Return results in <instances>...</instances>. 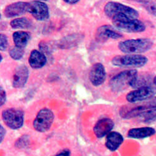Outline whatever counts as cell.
Listing matches in <instances>:
<instances>
[{"mask_svg": "<svg viewBox=\"0 0 156 156\" xmlns=\"http://www.w3.org/2000/svg\"><path fill=\"white\" fill-rule=\"evenodd\" d=\"M153 44V41L149 38L131 39L121 41L118 48L125 54L139 55L150 50Z\"/></svg>", "mask_w": 156, "mask_h": 156, "instance_id": "cell-2", "label": "cell"}, {"mask_svg": "<svg viewBox=\"0 0 156 156\" xmlns=\"http://www.w3.org/2000/svg\"><path fill=\"white\" fill-rule=\"evenodd\" d=\"M8 47V38L6 35L0 34V51H5Z\"/></svg>", "mask_w": 156, "mask_h": 156, "instance_id": "cell-25", "label": "cell"}, {"mask_svg": "<svg viewBox=\"0 0 156 156\" xmlns=\"http://www.w3.org/2000/svg\"><path fill=\"white\" fill-rule=\"evenodd\" d=\"M112 21L113 27L120 32L141 33L146 28L145 24L138 18H126Z\"/></svg>", "mask_w": 156, "mask_h": 156, "instance_id": "cell-5", "label": "cell"}, {"mask_svg": "<svg viewBox=\"0 0 156 156\" xmlns=\"http://www.w3.org/2000/svg\"><path fill=\"white\" fill-rule=\"evenodd\" d=\"M156 94V89L151 86H143L129 92L126 100L131 103H136L150 99Z\"/></svg>", "mask_w": 156, "mask_h": 156, "instance_id": "cell-8", "label": "cell"}, {"mask_svg": "<svg viewBox=\"0 0 156 156\" xmlns=\"http://www.w3.org/2000/svg\"><path fill=\"white\" fill-rule=\"evenodd\" d=\"M6 135V130L3 127V126L0 123V144L2 142L3 139H5Z\"/></svg>", "mask_w": 156, "mask_h": 156, "instance_id": "cell-27", "label": "cell"}, {"mask_svg": "<svg viewBox=\"0 0 156 156\" xmlns=\"http://www.w3.org/2000/svg\"><path fill=\"white\" fill-rule=\"evenodd\" d=\"M28 8V2H18L8 5L4 9V14L7 18H14L27 12Z\"/></svg>", "mask_w": 156, "mask_h": 156, "instance_id": "cell-14", "label": "cell"}, {"mask_svg": "<svg viewBox=\"0 0 156 156\" xmlns=\"http://www.w3.org/2000/svg\"><path fill=\"white\" fill-rule=\"evenodd\" d=\"M63 1L69 5H75L79 2L80 0H63Z\"/></svg>", "mask_w": 156, "mask_h": 156, "instance_id": "cell-29", "label": "cell"}, {"mask_svg": "<svg viewBox=\"0 0 156 156\" xmlns=\"http://www.w3.org/2000/svg\"><path fill=\"white\" fill-rule=\"evenodd\" d=\"M146 56L141 55H119L114 57L111 62L115 66L121 68H141L147 63Z\"/></svg>", "mask_w": 156, "mask_h": 156, "instance_id": "cell-4", "label": "cell"}, {"mask_svg": "<svg viewBox=\"0 0 156 156\" xmlns=\"http://www.w3.org/2000/svg\"><path fill=\"white\" fill-rule=\"evenodd\" d=\"M29 141L30 139L28 136H23L16 141L15 145L18 148H24L25 147H27L28 146Z\"/></svg>", "mask_w": 156, "mask_h": 156, "instance_id": "cell-24", "label": "cell"}, {"mask_svg": "<svg viewBox=\"0 0 156 156\" xmlns=\"http://www.w3.org/2000/svg\"><path fill=\"white\" fill-rule=\"evenodd\" d=\"M55 119L53 112L48 108H44L38 112L34 119L33 126L39 133L47 132L51 128Z\"/></svg>", "mask_w": 156, "mask_h": 156, "instance_id": "cell-6", "label": "cell"}, {"mask_svg": "<svg viewBox=\"0 0 156 156\" xmlns=\"http://www.w3.org/2000/svg\"><path fill=\"white\" fill-rule=\"evenodd\" d=\"M9 56L11 58L14 60H20L24 54V50L23 48H20L18 47H13L9 51Z\"/></svg>", "mask_w": 156, "mask_h": 156, "instance_id": "cell-22", "label": "cell"}, {"mask_svg": "<svg viewBox=\"0 0 156 156\" xmlns=\"http://www.w3.org/2000/svg\"><path fill=\"white\" fill-rule=\"evenodd\" d=\"M30 66L33 69H40L47 62V58L41 51L34 49L31 52L28 59Z\"/></svg>", "mask_w": 156, "mask_h": 156, "instance_id": "cell-16", "label": "cell"}, {"mask_svg": "<svg viewBox=\"0 0 156 156\" xmlns=\"http://www.w3.org/2000/svg\"><path fill=\"white\" fill-rule=\"evenodd\" d=\"M123 37L122 34L113 26L105 24L99 27L96 32V40L99 43L105 42L109 40H119Z\"/></svg>", "mask_w": 156, "mask_h": 156, "instance_id": "cell-9", "label": "cell"}, {"mask_svg": "<svg viewBox=\"0 0 156 156\" xmlns=\"http://www.w3.org/2000/svg\"><path fill=\"white\" fill-rule=\"evenodd\" d=\"M28 12L37 21H46L49 17V9L48 5L40 1L28 3Z\"/></svg>", "mask_w": 156, "mask_h": 156, "instance_id": "cell-10", "label": "cell"}, {"mask_svg": "<svg viewBox=\"0 0 156 156\" xmlns=\"http://www.w3.org/2000/svg\"><path fill=\"white\" fill-rule=\"evenodd\" d=\"M145 7L146 9L149 12L150 14L156 16V3L151 0L150 2H147L146 4L143 5Z\"/></svg>", "mask_w": 156, "mask_h": 156, "instance_id": "cell-23", "label": "cell"}, {"mask_svg": "<svg viewBox=\"0 0 156 156\" xmlns=\"http://www.w3.org/2000/svg\"><path fill=\"white\" fill-rule=\"evenodd\" d=\"M114 126V122L111 119L102 118L96 123L93 131L98 138H102L111 132Z\"/></svg>", "mask_w": 156, "mask_h": 156, "instance_id": "cell-13", "label": "cell"}, {"mask_svg": "<svg viewBox=\"0 0 156 156\" xmlns=\"http://www.w3.org/2000/svg\"><path fill=\"white\" fill-rule=\"evenodd\" d=\"M140 119L145 123H151L156 121V108L151 109L141 113L139 116Z\"/></svg>", "mask_w": 156, "mask_h": 156, "instance_id": "cell-21", "label": "cell"}, {"mask_svg": "<svg viewBox=\"0 0 156 156\" xmlns=\"http://www.w3.org/2000/svg\"><path fill=\"white\" fill-rule=\"evenodd\" d=\"M124 142V137L121 134L116 131L109 133L106 139V147L111 152L118 150Z\"/></svg>", "mask_w": 156, "mask_h": 156, "instance_id": "cell-15", "label": "cell"}, {"mask_svg": "<svg viewBox=\"0 0 156 156\" xmlns=\"http://www.w3.org/2000/svg\"><path fill=\"white\" fill-rule=\"evenodd\" d=\"M137 76L136 69L123 71L111 78L109 81V86L114 92L122 91L128 86H131Z\"/></svg>", "mask_w": 156, "mask_h": 156, "instance_id": "cell-3", "label": "cell"}, {"mask_svg": "<svg viewBox=\"0 0 156 156\" xmlns=\"http://www.w3.org/2000/svg\"><path fill=\"white\" fill-rule=\"evenodd\" d=\"M156 133L155 130L151 127L133 128L128 131L127 136L133 139H144L152 136Z\"/></svg>", "mask_w": 156, "mask_h": 156, "instance_id": "cell-17", "label": "cell"}, {"mask_svg": "<svg viewBox=\"0 0 156 156\" xmlns=\"http://www.w3.org/2000/svg\"><path fill=\"white\" fill-rule=\"evenodd\" d=\"M153 83L154 84L155 86H156V76L154 77V79H153Z\"/></svg>", "mask_w": 156, "mask_h": 156, "instance_id": "cell-31", "label": "cell"}, {"mask_svg": "<svg viewBox=\"0 0 156 156\" xmlns=\"http://www.w3.org/2000/svg\"><path fill=\"white\" fill-rule=\"evenodd\" d=\"M89 78L93 86L102 85L106 79V71L104 65L100 62L94 64L90 69Z\"/></svg>", "mask_w": 156, "mask_h": 156, "instance_id": "cell-11", "label": "cell"}, {"mask_svg": "<svg viewBox=\"0 0 156 156\" xmlns=\"http://www.w3.org/2000/svg\"><path fill=\"white\" fill-rule=\"evenodd\" d=\"M2 60H3V57H2V55L0 54V62H1L2 61Z\"/></svg>", "mask_w": 156, "mask_h": 156, "instance_id": "cell-32", "label": "cell"}, {"mask_svg": "<svg viewBox=\"0 0 156 156\" xmlns=\"http://www.w3.org/2000/svg\"><path fill=\"white\" fill-rule=\"evenodd\" d=\"M84 36L80 34L68 35L61 40L59 46L62 49H69L76 46L83 40Z\"/></svg>", "mask_w": 156, "mask_h": 156, "instance_id": "cell-18", "label": "cell"}, {"mask_svg": "<svg viewBox=\"0 0 156 156\" xmlns=\"http://www.w3.org/2000/svg\"><path fill=\"white\" fill-rule=\"evenodd\" d=\"M32 23L27 18H19L12 20L10 22V26L12 28L16 30H24L31 28Z\"/></svg>", "mask_w": 156, "mask_h": 156, "instance_id": "cell-20", "label": "cell"}, {"mask_svg": "<svg viewBox=\"0 0 156 156\" xmlns=\"http://www.w3.org/2000/svg\"><path fill=\"white\" fill-rule=\"evenodd\" d=\"M29 70L25 65L18 66L12 76V86L15 88H22L27 84L29 77Z\"/></svg>", "mask_w": 156, "mask_h": 156, "instance_id": "cell-12", "label": "cell"}, {"mask_svg": "<svg viewBox=\"0 0 156 156\" xmlns=\"http://www.w3.org/2000/svg\"><path fill=\"white\" fill-rule=\"evenodd\" d=\"M0 19H1V14H0Z\"/></svg>", "mask_w": 156, "mask_h": 156, "instance_id": "cell-34", "label": "cell"}, {"mask_svg": "<svg viewBox=\"0 0 156 156\" xmlns=\"http://www.w3.org/2000/svg\"><path fill=\"white\" fill-rule=\"evenodd\" d=\"M132 1H134V2H139L140 3H142V5L144 4H146L147 3V2H150L151 0H132Z\"/></svg>", "mask_w": 156, "mask_h": 156, "instance_id": "cell-30", "label": "cell"}, {"mask_svg": "<svg viewBox=\"0 0 156 156\" xmlns=\"http://www.w3.org/2000/svg\"><path fill=\"white\" fill-rule=\"evenodd\" d=\"M70 155H71L70 150H69L68 149H66L62 150L60 152H59L55 156H70Z\"/></svg>", "mask_w": 156, "mask_h": 156, "instance_id": "cell-28", "label": "cell"}, {"mask_svg": "<svg viewBox=\"0 0 156 156\" xmlns=\"http://www.w3.org/2000/svg\"><path fill=\"white\" fill-rule=\"evenodd\" d=\"M104 11L112 21L126 18H138L139 16V12L134 8L115 2L107 3L104 8Z\"/></svg>", "mask_w": 156, "mask_h": 156, "instance_id": "cell-1", "label": "cell"}, {"mask_svg": "<svg viewBox=\"0 0 156 156\" xmlns=\"http://www.w3.org/2000/svg\"><path fill=\"white\" fill-rule=\"evenodd\" d=\"M6 101V93L5 90L0 86V107L2 106Z\"/></svg>", "mask_w": 156, "mask_h": 156, "instance_id": "cell-26", "label": "cell"}, {"mask_svg": "<svg viewBox=\"0 0 156 156\" xmlns=\"http://www.w3.org/2000/svg\"><path fill=\"white\" fill-rule=\"evenodd\" d=\"M12 40L15 46L24 49L30 41V34L24 31H17L12 34Z\"/></svg>", "mask_w": 156, "mask_h": 156, "instance_id": "cell-19", "label": "cell"}, {"mask_svg": "<svg viewBox=\"0 0 156 156\" xmlns=\"http://www.w3.org/2000/svg\"><path fill=\"white\" fill-rule=\"evenodd\" d=\"M2 117L5 124L11 129H18L23 126L24 114L20 109H6L2 112Z\"/></svg>", "mask_w": 156, "mask_h": 156, "instance_id": "cell-7", "label": "cell"}, {"mask_svg": "<svg viewBox=\"0 0 156 156\" xmlns=\"http://www.w3.org/2000/svg\"><path fill=\"white\" fill-rule=\"evenodd\" d=\"M36 1H40V2H43V1H47V0H36Z\"/></svg>", "mask_w": 156, "mask_h": 156, "instance_id": "cell-33", "label": "cell"}]
</instances>
